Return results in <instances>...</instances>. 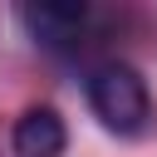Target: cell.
Segmentation results:
<instances>
[{
	"label": "cell",
	"instance_id": "1",
	"mask_svg": "<svg viewBox=\"0 0 157 157\" xmlns=\"http://www.w3.org/2000/svg\"><path fill=\"white\" fill-rule=\"evenodd\" d=\"M88 103H93V113L103 118V128H113V132H123V137L142 132V123H147V113H152L147 88H142V78H137L128 64H103V69H93V78H88Z\"/></svg>",
	"mask_w": 157,
	"mask_h": 157
},
{
	"label": "cell",
	"instance_id": "2",
	"mask_svg": "<svg viewBox=\"0 0 157 157\" xmlns=\"http://www.w3.org/2000/svg\"><path fill=\"white\" fill-rule=\"evenodd\" d=\"M25 25L39 44L49 49H74L83 25H88V10L83 5H69V0H49V5H29L25 10Z\"/></svg>",
	"mask_w": 157,
	"mask_h": 157
},
{
	"label": "cell",
	"instance_id": "3",
	"mask_svg": "<svg viewBox=\"0 0 157 157\" xmlns=\"http://www.w3.org/2000/svg\"><path fill=\"white\" fill-rule=\"evenodd\" d=\"M10 142H15V157H64L69 132L54 108H29V113H20Z\"/></svg>",
	"mask_w": 157,
	"mask_h": 157
}]
</instances>
